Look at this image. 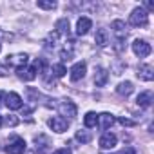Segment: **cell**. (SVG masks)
Segmentation results:
<instances>
[{
    "instance_id": "1",
    "label": "cell",
    "mask_w": 154,
    "mask_h": 154,
    "mask_svg": "<svg viewBox=\"0 0 154 154\" xmlns=\"http://www.w3.org/2000/svg\"><path fill=\"white\" fill-rule=\"evenodd\" d=\"M112 33H114V49L116 51H123L125 47V38H127V27L122 20H114L112 22Z\"/></svg>"
},
{
    "instance_id": "2",
    "label": "cell",
    "mask_w": 154,
    "mask_h": 154,
    "mask_svg": "<svg viewBox=\"0 0 154 154\" xmlns=\"http://www.w3.org/2000/svg\"><path fill=\"white\" fill-rule=\"evenodd\" d=\"M129 22H131V26H134V27H147V26H149V13H147L143 8H136V9L131 13Z\"/></svg>"
},
{
    "instance_id": "3",
    "label": "cell",
    "mask_w": 154,
    "mask_h": 154,
    "mask_svg": "<svg viewBox=\"0 0 154 154\" xmlns=\"http://www.w3.org/2000/svg\"><path fill=\"white\" fill-rule=\"evenodd\" d=\"M6 152L8 154H24L26 152V141L20 136H15L8 145H6Z\"/></svg>"
},
{
    "instance_id": "4",
    "label": "cell",
    "mask_w": 154,
    "mask_h": 154,
    "mask_svg": "<svg viewBox=\"0 0 154 154\" xmlns=\"http://www.w3.org/2000/svg\"><path fill=\"white\" fill-rule=\"evenodd\" d=\"M132 51H134V54H136V56H140V58H145V56H149V54H150L152 47H150V44H149V42L136 38V40L132 42Z\"/></svg>"
},
{
    "instance_id": "5",
    "label": "cell",
    "mask_w": 154,
    "mask_h": 154,
    "mask_svg": "<svg viewBox=\"0 0 154 154\" xmlns=\"http://www.w3.org/2000/svg\"><path fill=\"white\" fill-rule=\"evenodd\" d=\"M85 72H87V63H85V62H76V63L71 67V80H72V82L82 80L84 76H85Z\"/></svg>"
},
{
    "instance_id": "6",
    "label": "cell",
    "mask_w": 154,
    "mask_h": 154,
    "mask_svg": "<svg viewBox=\"0 0 154 154\" xmlns=\"http://www.w3.org/2000/svg\"><path fill=\"white\" fill-rule=\"evenodd\" d=\"M27 54H11V56H8V60H6V63L8 65H11V67H15V69H22V67H27Z\"/></svg>"
},
{
    "instance_id": "7",
    "label": "cell",
    "mask_w": 154,
    "mask_h": 154,
    "mask_svg": "<svg viewBox=\"0 0 154 154\" xmlns=\"http://www.w3.org/2000/svg\"><path fill=\"white\" fill-rule=\"evenodd\" d=\"M58 111L62 112V116H67V118H74L76 116V105L71 102V100H63L58 103Z\"/></svg>"
},
{
    "instance_id": "8",
    "label": "cell",
    "mask_w": 154,
    "mask_h": 154,
    "mask_svg": "<svg viewBox=\"0 0 154 154\" xmlns=\"http://www.w3.org/2000/svg\"><path fill=\"white\" fill-rule=\"evenodd\" d=\"M4 100H6V105H8V109H11V111L22 109V105H24L22 98H20V96H18L17 93H8Z\"/></svg>"
},
{
    "instance_id": "9",
    "label": "cell",
    "mask_w": 154,
    "mask_h": 154,
    "mask_svg": "<svg viewBox=\"0 0 154 154\" xmlns=\"http://www.w3.org/2000/svg\"><path fill=\"white\" fill-rule=\"evenodd\" d=\"M49 127H51L54 132H63V131H67L69 122H67L65 118H62V116H54V118L49 120Z\"/></svg>"
},
{
    "instance_id": "10",
    "label": "cell",
    "mask_w": 154,
    "mask_h": 154,
    "mask_svg": "<svg viewBox=\"0 0 154 154\" xmlns=\"http://www.w3.org/2000/svg\"><path fill=\"white\" fill-rule=\"evenodd\" d=\"M91 27H93L91 18L82 17V18H78V22H76V35L84 36V35H87V33H89V29H91Z\"/></svg>"
},
{
    "instance_id": "11",
    "label": "cell",
    "mask_w": 154,
    "mask_h": 154,
    "mask_svg": "<svg viewBox=\"0 0 154 154\" xmlns=\"http://www.w3.org/2000/svg\"><path fill=\"white\" fill-rule=\"evenodd\" d=\"M35 143H36V152L38 154H45L49 150V145H51V140L45 136V134H38L35 138Z\"/></svg>"
},
{
    "instance_id": "12",
    "label": "cell",
    "mask_w": 154,
    "mask_h": 154,
    "mask_svg": "<svg viewBox=\"0 0 154 154\" xmlns=\"http://www.w3.org/2000/svg\"><path fill=\"white\" fill-rule=\"evenodd\" d=\"M109 80V72L103 67H96L94 69V85L96 87H103Z\"/></svg>"
},
{
    "instance_id": "13",
    "label": "cell",
    "mask_w": 154,
    "mask_h": 154,
    "mask_svg": "<svg viewBox=\"0 0 154 154\" xmlns=\"http://www.w3.org/2000/svg\"><path fill=\"white\" fill-rule=\"evenodd\" d=\"M17 74H18V78H22V80H35L36 78V69H35V65L22 67V69H17Z\"/></svg>"
},
{
    "instance_id": "14",
    "label": "cell",
    "mask_w": 154,
    "mask_h": 154,
    "mask_svg": "<svg viewBox=\"0 0 154 154\" xmlns=\"http://www.w3.org/2000/svg\"><path fill=\"white\" fill-rule=\"evenodd\" d=\"M116 141H118V138H116L114 134L105 132V134H102V138H100V147H102V149H112V147L116 145Z\"/></svg>"
},
{
    "instance_id": "15",
    "label": "cell",
    "mask_w": 154,
    "mask_h": 154,
    "mask_svg": "<svg viewBox=\"0 0 154 154\" xmlns=\"http://www.w3.org/2000/svg\"><path fill=\"white\" fill-rule=\"evenodd\" d=\"M138 76H140L141 80H145V82H152V80H154V72H152V65H149V63L141 65V67H140V71H138Z\"/></svg>"
},
{
    "instance_id": "16",
    "label": "cell",
    "mask_w": 154,
    "mask_h": 154,
    "mask_svg": "<svg viewBox=\"0 0 154 154\" xmlns=\"http://www.w3.org/2000/svg\"><path fill=\"white\" fill-rule=\"evenodd\" d=\"M136 103H138L140 107H143V109L150 107V103H152V93H150V91L140 93V94H138V98H136Z\"/></svg>"
},
{
    "instance_id": "17",
    "label": "cell",
    "mask_w": 154,
    "mask_h": 154,
    "mask_svg": "<svg viewBox=\"0 0 154 154\" xmlns=\"http://www.w3.org/2000/svg\"><path fill=\"white\" fill-rule=\"evenodd\" d=\"M132 91H134V85H132V82H122V84L116 87V93H118L120 96H125V98H127V96H129Z\"/></svg>"
},
{
    "instance_id": "18",
    "label": "cell",
    "mask_w": 154,
    "mask_h": 154,
    "mask_svg": "<svg viewBox=\"0 0 154 154\" xmlns=\"http://www.w3.org/2000/svg\"><path fill=\"white\" fill-rule=\"evenodd\" d=\"M98 122H100L102 129H109L114 123V116L109 114V112H103V114H98Z\"/></svg>"
},
{
    "instance_id": "19",
    "label": "cell",
    "mask_w": 154,
    "mask_h": 154,
    "mask_svg": "<svg viewBox=\"0 0 154 154\" xmlns=\"http://www.w3.org/2000/svg\"><path fill=\"white\" fill-rule=\"evenodd\" d=\"M54 27H56V33H58V35L69 36V20H67V18H60Z\"/></svg>"
},
{
    "instance_id": "20",
    "label": "cell",
    "mask_w": 154,
    "mask_h": 154,
    "mask_svg": "<svg viewBox=\"0 0 154 154\" xmlns=\"http://www.w3.org/2000/svg\"><path fill=\"white\" fill-rule=\"evenodd\" d=\"M84 125L89 127V129L96 127V125H98V114H96V112H87V114L84 116Z\"/></svg>"
},
{
    "instance_id": "21",
    "label": "cell",
    "mask_w": 154,
    "mask_h": 154,
    "mask_svg": "<svg viewBox=\"0 0 154 154\" xmlns=\"http://www.w3.org/2000/svg\"><path fill=\"white\" fill-rule=\"evenodd\" d=\"M94 42H96V45H100V47L107 45V29H98V31H96V36H94Z\"/></svg>"
},
{
    "instance_id": "22",
    "label": "cell",
    "mask_w": 154,
    "mask_h": 154,
    "mask_svg": "<svg viewBox=\"0 0 154 154\" xmlns=\"http://www.w3.org/2000/svg\"><path fill=\"white\" fill-rule=\"evenodd\" d=\"M76 140H78L80 143H89L91 141V134L87 131H78L76 132Z\"/></svg>"
},
{
    "instance_id": "23",
    "label": "cell",
    "mask_w": 154,
    "mask_h": 154,
    "mask_svg": "<svg viewBox=\"0 0 154 154\" xmlns=\"http://www.w3.org/2000/svg\"><path fill=\"white\" fill-rule=\"evenodd\" d=\"M53 72H54V76H56V78H62V76H63L67 71H65L63 63H54V65H53Z\"/></svg>"
},
{
    "instance_id": "24",
    "label": "cell",
    "mask_w": 154,
    "mask_h": 154,
    "mask_svg": "<svg viewBox=\"0 0 154 154\" xmlns=\"http://www.w3.org/2000/svg\"><path fill=\"white\" fill-rule=\"evenodd\" d=\"M36 6L40 9H54L56 8V2H44V0H40V2H36Z\"/></svg>"
},
{
    "instance_id": "25",
    "label": "cell",
    "mask_w": 154,
    "mask_h": 154,
    "mask_svg": "<svg viewBox=\"0 0 154 154\" xmlns=\"http://www.w3.org/2000/svg\"><path fill=\"white\" fill-rule=\"evenodd\" d=\"M120 123L122 125H127V127H132V125H136L132 120H129V118H120Z\"/></svg>"
},
{
    "instance_id": "26",
    "label": "cell",
    "mask_w": 154,
    "mask_h": 154,
    "mask_svg": "<svg viewBox=\"0 0 154 154\" xmlns=\"http://www.w3.org/2000/svg\"><path fill=\"white\" fill-rule=\"evenodd\" d=\"M122 154H138V152H136L134 147H125V149L122 150Z\"/></svg>"
},
{
    "instance_id": "27",
    "label": "cell",
    "mask_w": 154,
    "mask_h": 154,
    "mask_svg": "<svg viewBox=\"0 0 154 154\" xmlns=\"http://www.w3.org/2000/svg\"><path fill=\"white\" fill-rule=\"evenodd\" d=\"M6 123H8V125H11V127H15V125H17V123H18V120H17V118H15V116H9V118H8V122H6Z\"/></svg>"
},
{
    "instance_id": "28",
    "label": "cell",
    "mask_w": 154,
    "mask_h": 154,
    "mask_svg": "<svg viewBox=\"0 0 154 154\" xmlns=\"http://www.w3.org/2000/svg\"><path fill=\"white\" fill-rule=\"evenodd\" d=\"M53 154H72L69 149H58V150H54Z\"/></svg>"
},
{
    "instance_id": "29",
    "label": "cell",
    "mask_w": 154,
    "mask_h": 154,
    "mask_svg": "<svg viewBox=\"0 0 154 154\" xmlns=\"http://www.w3.org/2000/svg\"><path fill=\"white\" fill-rule=\"evenodd\" d=\"M4 98H6V93H4V91H0V105H2V102H4Z\"/></svg>"
},
{
    "instance_id": "30",
    "label": "cell",
    "mask_w": 154,
    "mask_h": 154,
    "mask_svg": "<svg viewBox=\"0 0 154 154\" xmlns=\"http://www.w3.org/2000/svg\"><path fill=\"white\" fill-rule=\"evenodd\" d=\"M2 123H4V120H2V114H0V127H2Z\"/></svg>"
},
{
    "instance_id": "31",
    "label": "cell",
    "mask_w": 154,
    "mask_h": 154,
    "mask_svg": "<svg viewBox=\"0 0 154 154\" xmlns=\"http://www.w3.org/2000/svg\"><path fill=\"white\" fill-rule=\"evenodd\" d=\"M0 51H2V45H0Z\"/></svg>"
}]
</instances>
